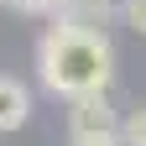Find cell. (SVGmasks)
<instances>
[{"mask_svg": "<svg viewBox=\"0 0 146 146\" xmlns=\"http://www.w3.org/2000/svg\"><path fill=\"white\" fill-rule=\"evenodd\" d=\"M36 78L58 99H78V94H94V89H110V78H115V47H110V36L99 26L58 21L36 42Z\"/></svg>", "mask_w": 146, "mask_h": 146, "instance_id": "cell-1", "label": "cell"}, {"mask_svg": "<svg viewBox=\"0 0 146 146\" xmlns=\"http://www.w3.org/2000/svg\"><path fill=\"white\" fill-rule=\"evenodd\" d=\"M68 131L73 136H99V131H120V115L110 104V89H94V94H78L68 99Z\"/></svg>", "mask_w": 146, "mask_h": 146, "instance_id": "cell-2", "label": "cell"}, {"mask_svg": "<svg viewBox=\"0 0 146 146\" xmlns=\"http://www.w3.org/2000/svg\"><path fill=\"white\" fill-rule=\"evenodd\" d=\"M31 115V89L21 78H11V73H0V136L5 131H21Z\"/></svg>", "mask_w": 146, "mask_h": 146, "instance_id": "cell-3", "label": "cell"}, {"mask_svg": "<svg viewBox=\"0 0 146 146\" xmlns=\"http://www.w3.org/2000/svg\"><path fill=\"white\" fill-rule=\"evenodd\" d=\"M120 141H125V146H146V104L120 120Z\"/></svg>", "mask_w": 146, "mask_h": 146, "instance_id": "cell-4", "label": "cell"}, {"mask_svg": "<svg viewBox=\"0 0 146 146\" xmlns=\"http://www.w3.org/2000/svg\"><path fill=\"white\" fill-rule=\"evenodd\" d=\"M11 11H21V16H58L63 11V0H5Z\"/></svg>", "mask_w": 146, "mask_h": 146, "instance_id": "cell-5", "label": "cell"}, {"mask_svg": "<svg viewBox=\"0 0 146 146\" xmlns=\"http://www.w3.org/2000/svg\"><path fill=\"white\" fill-rule=\"evenodd\" d=\"M120 21L136 26V31L146 36V0H120Z\"/></svg>", "mask_w": 146, "mask_h": 146, "instance_id": "cell-6", "label": "cell"}, {"mask_svg": "<svg viewBox=\"0 0 146 146\" xmlns=\"http://www.w3.org/2000/svg\"><path fill=\"white\" fill-rule=\"evenodd\" d=\"M73 146H125L120 131H99V136H73Z\"/></svg>", "mask_w": 146, "mask_h": 146, "instance_id": "cell-7", "label": "cell"}]
</instances>
